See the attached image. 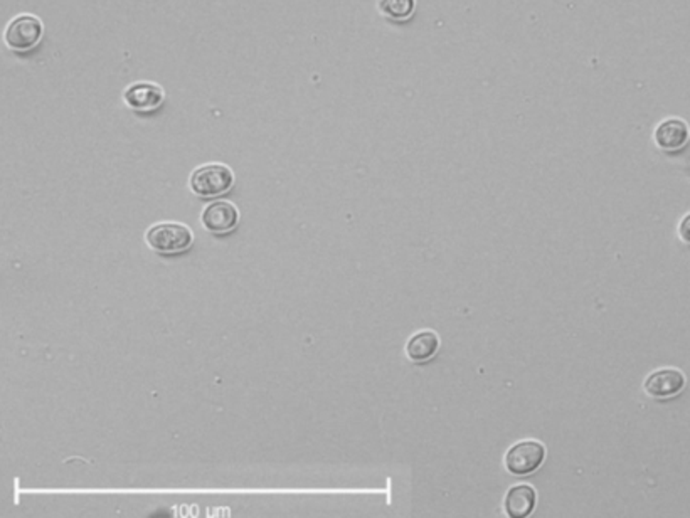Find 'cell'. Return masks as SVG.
I'll use <instances>...</instances> for the list:
<instances>
[{"mask_svg": "<svg viewBox=\"0 0 690 518\" xmlns=\"http://www.w3.org/2000/svg\"><path fill=\"white\" fill-rule=\"evenodd\" d=\"M164 89L160 88L156 83H134L132 86L125 89L123 99L125 103L140 113H148L154 111L162 105L164 101Z\"/></svg>", "mask_w": 690, "mask_h": 518, "instance_id": "52a82bcc", "label": "cell"}, {"mask_svg": "<svg viewBox=\"0 0 690 518\" xmlns=\"http://www.w3.org/2000/svg\"><path fill=\"white\" fill-rule=\"evenodd\" d=\"M655 144L665 152H675L689 142V125L677 117L665 118L660 122L654 133Z\"/></svg>", "mask_w": 690, "mask_h": 518, "instance_id": "ba28073f", "label": "cell"}, {"mask_svg": "<svg viewBox=\"0 0 690 518\" xmlns=\"http://www.w3.org/2000/svg\"><path fill=\"white\" fill-rule=\"evenodd\" d=\"M381 11L391 15V19H408V15L414 11V2H381Z\"/></svg>", "mask_w": 690, "mask_h": 518, "instance_id": "8fae6325", "label": "cell"}, {"mask_svg": "<svg viewBox=\"0 0 690 518\" xmlns=\"http://www.w3.org/2000/svg\"><path fill=\"white\" fill-rule=\"evenodd\" d=\"M440 350V335L434 330H420L406 343V357L414 364L431 361Z\"/></svg>", "mask_w": 690, "mask_h": 518, "instance_id": "9c48e42d", "label": "cell"}, {"mask_svg": "<svg viewBox=\"0 0 690 518\" xmlns=\"http://www.w3.org/2000/svg\"><path fill=\"white\" fill-rule=\"evenodd\" d=\"M201 221L212 234H226L238 226L239 210L229 200H214L202 210Z\"/></svg>", "mask_w": 690, "mask_h": 518, "instance_id": "8992f818", "label": "cell"}, {"mask_svg": "<svg viewBox=\"0 0 690 518\" xmlns=\"http://www.w3.org/2000/svg\"><path fill=\"white\" fill-rule=\"evenodd\" d=\"M145 241L156 253L176 254L189 249L194 243V234L189 226L180 222H160L152 226L147 234Z\"/></svg>", "mask_w": 690, "mask_h": 518, "instance_id": "6da1fadb", "label": "cell"}, {"mask_svg": "<svg viewBox=\"0 0 690 518\" xmlns=\"http://www.w3.org/2000/svg\"><path fill=\"white\" fill-rule=\"evenodd\" d=\"M537 493L531 485H515L507 492L503 508L511 518L529 517L534 512Z\"/></svg>", "mask_w": 690, "mask_h": 518, "instance_id": "30bf717a", "label": "cell"}, {"mask_svg": "<svg viewBox=\"0 0 690 518\" xmlns=\"http://www.w3.org/2000/svg\"><path fill=\"white\" fill-rule=\"evenodd\" d=\"M234 186L233 170L224 164H208L196 168L189 177V188L204 198L228 194Z\"/></svg>", "mask_w": 690, "mask_h": 518, "instance_id": "7a4b0ae2", "label": "cell"}, {"mask_svg": "<svg viewBox=\"0 0 690 518\" xmlns=\"http://www.w3.org/2000/svg\"><path fill=\"white\" fill-rule=\"evenodd\" d=\"M546 460V446L537 440L515 442L505 454V468L515 476L535 473Z\"/></svg>", "mask_w": 690, "mask_h": 518, "instance_id": "277c9868", "label": "cell"}, {"mask_svg": "<svg viewBox=\"0 0 690 518\" xmlns=\"http://www.w3.org/2000/svg\"><path fill=\"white\" fill-rule=\"evenodd\" d=\"M43 34H45V27L39 17H36L33 14H21L7 24L5 33H4V41L12 51L25 53L41 43Z\"/></svg>", "mask_w": 690, "mask_h": 518, "instance_id": "3957f363", "label": "cell"}, {"mask_svg": "<svg viewBox=\"0 0 690 518\" xmlns=\"http://www.w3.org/2000/svg\"><path fill=\"white\" fill-rule=\"evenodd\" d=\"M685 374L675 367H664L648 375L645 379L646 394L654 399H672L679 396L685 389Z\"/></svg>", "mask_w": 690, "mask_h": 518, "instance_id": "5b68a950", "label": "cell"}]
</instances>
